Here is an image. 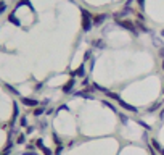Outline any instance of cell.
<instances>
[{
    "label": "cell",
    "instance_id": "cell-26",
    "mask_svg": "<svg viewBox=\"0 0 164 155\" xmlns=\"http://www.w3.org/2000/svg\"><path fill=\"white\" fill-rule=\"evenodd\" d=\"M138 124H140V126H143L145 129H151V126H148L147 123H143V121H138Z\"/></svg>",
    "mask_w": 164,
    "mask_h": 155
},
{
    "label": "cell",
    "instance_id": "cell-27",
    "mask_svg": "<svg viewBox=\"0 0 164 155\" xmlns=\"http://www.w3.org/2000/svg\"><path fill=\"white\" fill-rule=\"evenodd\" d=\"M61 152H63V145H58V147H56V152H55V154H56V155H61Z\"/></svg>",
    "mask_w": 164,
    "mask_h": 155
},
{
    "label": "cell",
    "instance_id": "cell-22",
    "mask_svg": "<svg viewBox=\"0 0 164 155\" xmlns=\"http://www.w3.org/2000/svg\"><path fill=\"white\" fill-rule=\"evenodd\" d=\"M159 105H161V102H158V103H153V105L150 107V111H155L156 108H159Z\"/></svg>",
    "mask_w": 164,
    "mask_h": 155
},
{
    "label": "cell",
    "instance_id": "cell-21",
    "mask_svg": "<svg viewBox=\"0 0 164 155\" xmlns=\"http://www.w3.org/2000/svg\"><path fill=\"white\" fill-rule=\"evenodd\" d=\"M63 110L69 111V107H68V105H60V107H58V110H56V113H58V111H63Z\"/></svg>",
    "mask_w": 164,
    "mask_h": 155
},
{
    "label": "cell",
    "instance_id": "cell-11",
    "mask_svg": "<svg viewBox=\"0 0 164 155\" xmlns=\"http://www.w3.org/2000/svg\"><path fill=\"white\" fill-rule=\"evenodd\" d=\"M18 116H19V107L16 102H13V123L18 120Z\"/></svg>",
    "mask_w": 164,
    "mask_h": 155
},
{
    "label": "cell",
    "instance_id": "cell-15",
    "mask_svg": "<svg viewBox=\"0 0 164 155\" xmlns=\"http://www.w3.org/2000/svg\"><path fill=\"white\" fill-rule=\"evenodd\" d=\"M135 28H138L140 31H143V33H150V31H148V28H147V26H145L143 23H140V21H137V23H135Z\"/></svg>",
    "mask_w": 164,
    "mask_h": 155
},
{
    "label": "cell",
    "instance_id": "cell-2",
    "mask_svg": "<svg viewBox=\"0 0 164 155\" xmlns=\"http://www.w3.org/2000/svg\"><path fill=\"white\" fill-rule=\"evenodd\" d=\"M116 23H118L121 28L130 31L134 36H138V31H137V28H135V23H132V21H129V20H116Z\"/></svg>",
    "mask_w": 164,
    "mask_h": 155
},
{
    "label": "cell",
    "instance_id": "cell-8",
    "mask_svg": "<svg viewBox=\"0 0 164 155\" xmlns=\"http://www.w3.org/2000/svg\"><path fill=\"white\" fill-rule=\"evenodd\" d=\"M84 74H85V66L81 65L79 68H76L73 73H71V76H73V78H82Z\"/></svg>",
    "mask_w": 164,
    "mask_h": 155
},
{
    "label": "cell",
    "instance_id": "cell-6",
    "mask_svg": "<svg viewBox=\"0 0 164 155\" xmlns=\"http://www.w3.org/2000/svg\"><path fill=\"white\" fill-rule=\"evenodd\" d=\"M106 20V15L105 13H100V15H95L93 16V26H101Z\"/></svg>",
    "mask_w": 164,
    "mask_h": 155
},
{
    "label": "cell",
    "instance_id": "cell-13",
    "mask_svg": "<svg viewBox=\"0 0 164 155\" xmlns=\"http://www.w3.org/2000/svg\"><path fill=\"white\" fill-rule=\"evenodd\" d=\"M151 145L155 147V149H156V150H158V152H161V154H163V152H164V149H163V147H161V145H159V142H158L156 139H151Z\"/></svg>",
    "mask_w": 164,
    "mask_h": 155
},
{
    "label": "cell",
    "instance_id": "cell-17",
    "mask_svg": "<svg viewBox=\"0 0 164 155\" xmlns=\"http://www.w3.org/2000/svg\"><path fill=\"white\" fill-rule=\"evenodd\" d=\"M105 95H108V97H111V99H114L116 102H118L119 99H121V97H119L118 94H114V92H111V90H108V92H106V94H105Z\"/></svg>",
    "mask_w": 164,
    "mask_h": 155
},
{
    "label": "cell",
    "instance_id": "cell-5",
    "mask_svg": "<svg viewBox=\"0 0 164 155\" xmlns=\"http://www.w3.org/2000/svg\"><path fill=\"white\" fill-rule=\"evenodd\" d=\"M21 103H23L24 107H37V105H39V100H36V99L23 97V99H21Z\"/></svg>",
    "mask_w": 164,
    "mask_h": 155
},
{
    "label": "cell",
    "instance_id": "cell-32",
    "mask_svg": "<svg viewBox=\"0 0 164 155\" xmlns=\"http://www.w3.org/2000/svg\"><path fill=\"white\" fill-rule=\"evenodd\" d=\"M23 155H37V154H34V152H24Z\"/></svg>",
    "mask_w": 164,
    "mask_h": 155
},
{
    "label": "cell",
    "instance_id": "cell-31",
    "mask_svg": "<svg viewBox=\"0 0 164 155\" xmlns=\"http://www.w3.org/2000/svg\"><path fill=\"white\" fill-rule=\"evenodd\" d=\"M132 2H134V0H127V2H126V7H130Z\"/></svg>",
    "mask_w": 164,
    "mask_h": 155
},
{
    "label": "cell",
    "instance_id": "cell-16",
    "mask_svg": "<svg viewBox=\"0 0 164 155\" xmlns=\"http://www.w3.org/2000/svg\"><path fill=\"white\" fill-rule=\"evenodd\" d=\"M101 103H103V105H105V107H108L110 110H113V111H114V113H118V110H116V108H114V105H111V103L108 102V100H101Z\"/></svg>",
    "mask_w": 164,
    "mask_h": 155
},
{
    "label": "cell",
    "instance_id": "cell-10",
    "mask_svg": "<svg viewBox=\"0 0 164 155\" xmlns=\"http://www.w3.org/2000/svg\"><path fill=\"white\" fill-rule=\"evenodd\" d=\"M8 21H10V23H11V24L18 26V28H19V26H21V21H19V18H18V16H15V13H11V15H10V16H8Z\"/></svg>",
    "mask_w": 164,
    "mask_h": 155
},
{
    "label": "cell",
    "instance_id": "cell-36",
    "mask_svg": "<svg viewBox=\"0 0 164 155\" xmlns=\"http://www.w3.org/2000/svg\"><path fill=\"white\" fill-rule=\"evenodd\" d=\"M0 155H3V154H0Z\"/></svg>",
    "mask_w": 164,
    "mask_h": 155
},
{
    "label": "cell",
    "instance_id": "cell-3",
    "mask_svg": "<svg viewBox=\"0 0 164 155\" xmlns=\"http://www.w3.org/2000/svg\"><path fill=\"white\" fill-rule=\"evenodd\" d=\"M36 147H39L44 155H53V152H52V150L48 149V147H47L45 144H44V141H42V139H37V141H36Z\"/></svg>",
    "mask_w": 164,
    "mask_h": 155
},
{
    "label": "cell",
    "instance_id": "cell-28",
    "mask_svg": "<svg viewBox=\"0 0 164 155\" xmlns=\"http://www.w3.org/2000/svg\"><path fill=\"white\" fill-rule=\"evenodd\" d=\"M137 3H138L140 8H143V7H145V0H137Z\"/></svg>",
    "mask_w": 164,
    "mask_h": 155
},
{
    "label": "cell",
    "instance_id": "cell-18",
    "mask_svg": "<svg viewBox=\"0 0 164 155\" xmlns=\"http://www.w3.org/2000/svg\"><path fill=\"white\" fill-rule=\"evenodd\" d=\"M52 136H53V141H55V144H56V145H61V139L58 137V134H56V133H53Z\"/></svg>",
    "mask_w": 164,
    "mask_h": 155
},
{
    "label": "cell",
    "instance_id": "cell-9",
    "mask_svg": "<svg viewBox=\"0 0 164 155\" xmlns=\"http://www.w3.org/2000/svg\"><path fill=\"white\" fill-rule=\"evenodd\" d=\"M19 7H28L31 12H36V10H34V7H32V3H31L29 0H19V2L16 3V8H19Z\"/></svg>",
    "mask_w": 164,
    "mask_h": 155
},
{
    "label": "cell",
    "instance_id": "cell-34",
    "mask_svg": "<svg viewBox=\"0 0 164 155\" xmlns=\"http://www.w3.org/2000/svg\"><path fill=\"white\" fill-rule=\"evenodd\" d=\"M161 36H163V37H164V29H163V31H161Z\"/></svg>",
    "mask_w": 164,
    "mask_h": 155
},
{
    "label": "cell",
    "instance_id": "cell-25",
    "mask_svg": "<svg viewBox=\"0 0 164 155\" xmlns=\"http://www.w3.org/2000/svg\"><path fill=\"white\" fill-rule=\"evenodd\" d=\"M119 115V118L122 120V123H127V116H126V115H122V113H118Z\"/></svg>",
    "mask_w": 164,
    "mask_h": 155
},
{
    "label": "cell",
    "instance_id": "cell-14",
    "mask_svg": "<svg viewBox=\"0 0 164 155\" xmlns=\"http://www.w3.org/2000/svg\"><path fill=\"white\" fill-rule=\"evenodd\" d=\"M45 113V108L44 107H36V110H34V116H40V115Z\"/></svg>",
    "mask_w": 164,
    "mask_h": 155
},
{
    "label": "cell",
    "instance_id": "cell-19",
    "mask_svg": "<svg viewBox=\"0 0 164 155\" xmlns=\"http://www.w3.org/2000/svg\"><path fill=\"white\" fill-rule=\"evenodd\" d=\"M16 142L18 144H24L26 142V136L24 134H19V136H18V139H16Z\"/></svg>",
    "mask_w": 164,
    "mask_h": 155
},
{
    "label": "cell",
    "instance_id": "cell-23",
    "mask_svg": "<svg viewBox=\"0 0 164 155\" xmlns=\"http://www.w3.org/2000/svg\"><path fill=\"white\" fill-rule=\"evenodd\" d=\"M21 126H23V128H26V126H28V118H24V116L21 118Z\"/></svg>",
    "mask_w": 164,
    "mask_h": 155
},
{
    "label": "cell",
    "instance_id": "cell-24",
    "mask_svg": "<svg viewBox=\"0 0 164 155\" xmlns=\"http://www.w3.org/2000/svg\"><path fill=\"white\" fill-rule=\"evenodd\" d=\"M5 10H7V3H0V15H2Z\"/></svg>",
    "mask_w": 164,
    "mask_h": 155
},
{
    "label": "cell",
    "instance_id": "cell-35",
    "mask_svg": "<svg viewBox=\"0 0 164 155\" xmlns=\"http://www.w3.org/2000/svg\"><path fill=\"white\" fill-rule=\"evenodd\" d=\"M163 94H164V89H163Z\"/></svg>",
    "mask_w": 164,
    "mask_h": 155
},
{
    "label": "cell",
    "instance_id": "cell-33",
    "mask_svg": "<svg viewBox=\"0 0 164 155\" xmlns=\"http://www.w3.org/2000/svg\"><path fill=\"white\" fill-rule=\"evenodd\" d=\"M161 118H164V110H163V111H161Z\"/></svg>",
    "mask_w": 164,
    "mask_h": 155
},
{
    "label": "cell",
    "instance_id": "cell-4",
    "mask_svg": "<svg viewBox=\"0 0 164 155\" xmlns=\"http://www.w3.org/2000/svg\"><path fill=\"white\" fill-rule=\"evenodd\" d=\"M118 103H119L121 107H122L124 110H127V111H132V113H137V111H138L134 105H130V103H127V102H124L122 99H119V100H118Z\"/></svg>",
    "mask_w": 164,
    "mask_h": 155
},
{
    "label": "cell",
    "instance_id": "cell-1",
    "mask_svg": "<svg viewBox=\"0 0 164 155\" xmlns=\"http://www.w3.org/2000/svg\"><path fill=\"white\" fill-rule=\"evenodd\" d=\"M81 15H82V29L85 33H89L92 29V26H93V16L85 8H81Z\"/></svg>",
    "mask_w": 164,
    "mask_h": 155
},
{
    "label": "cell",
    "instance_id": "cell-29",
    "mask_svg": "<svg viewBox=\"0 0 164 155\" xmlns=\"http://www.w3.org/2000/svg\"><path fill=\"white\" fill-rule=\"evenodd\" d=\"M93 66H95V58H92L90 60V69H93Z\"/></svg>",
    "mask_w": 164,
    "mask_h": 155
},
{
    "label": "cell",
    "instance_id": "cell-7",
    "mask_svg": "<svg viewBox=\"0 0 164 155\" xmlns=\"http://www.w3.org/2000/svg\"><path fill=\"white\" fill-rule=\"evenodd\" d=\"M74 84H76V79H74V78H71L69 81L66 82L65 86H63V92H65V94H69L71 90H73V87H74Z\"/></svg>",
    "mask_w": 164,
    "mask_h": 155
},
{
    "label": "cell",
    "instance_id": "cell-12",
    "mask_svg": "<svg viewBox=\"0 0 164 155\" xmlns=\"http://www.w3.org/2000/svg\"><path fill=\"white\" fill-rule=\"evenodd\" d=\"M92 45H93V47H98L100 50H101V49H106V44H105V41H101V39H97V41H93V42H92Z\"/></svg>",
    "mask_w": 164,
    "mask_h": 155
},
{
    "label": "cell",
    "instance_id": "cell-30",
    "mask_svg": "<svg viewBox=\"0 0 164 155\" xmlns=\"http://www.w3.org/2000/svg\"><path fill=\"white\" fill-rule=\"evenodd\" d=\"M159 55L164 58V47H161V50H159Z\"/></svg>",
    "mask_w": 164,
    "mask_h": 155
},
{
    "label": "cell",
    "instance_id": "cell-20",
    "mask_svg": "<svg viewBox=\"0 0 164 155\" xmlns=\"http://www.w3.org/2000/svg\"><path fill=\"white\" fill-rule=\"evenodd\" d=\"M5 87H7V89H8L10 92H13V94H15V95H19V92H18V90L15 89V87H11V86H10V84H7V86H5Z\"/></svg>",
    "mask_w": 164,
    "mask_h": 155
}]
</instances>
